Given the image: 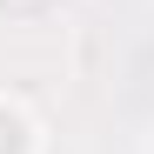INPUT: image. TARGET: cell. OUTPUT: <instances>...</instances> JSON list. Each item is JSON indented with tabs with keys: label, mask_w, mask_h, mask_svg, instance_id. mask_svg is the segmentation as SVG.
<instances>
[{
	"label": "cell",
	"mask_w": 154,
	"mask_h": 154,
	"mask_svg": "<svg viewBox=\"0 0 154 154\" xmlns=\"http://www.w3.org/2000/svg\"><path fill=\"white\" fill-rule=\"evenodd\" d=\"M0 154H47V121L20 94H0Z\"/></svg>",
	"instance_id": "1"
}]
</instances>
